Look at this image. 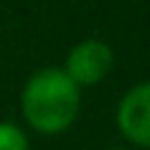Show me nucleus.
<instances>
[{"label":"nucleus","instance_id":"obj_1","mask_svg":"<svg viewBox=\"0 0 150 150\" xmlns=\"http://www.w3.org/2000/svg\"><path fill=\"white\" fill-rule=\"evenodd\" d=\"M20 111L31 131L42 136H59L78 120L81 89L61 67H45L25 81L20 92Z\"/></svg>","mask_w":150,"mask_h":150},{"label":"nucleus","instance_id":"obj_2","mask_svg":"<svg viewBox=\"0 0 150 150\" xmlns=\"http://www.w3.org/2000/svg\"><path fill=\"white\" fill-rule=\"evenodd\" d=\"M61 70L67 72V78H70L78 89H83V86H97L114 70V50H111V45L103 42V39H81L70 53H67Z\"/></svg>","mask_w":150,"mask_h":150},{"label":"nucleus","instance_id":"obj_3","mask_svg":"<svg viewBox=\"0 0 150 150\" xmlns=\"http://www.w3.org/2000/svg\"><path fill=\"white\" fill-rule=\"evenodd\" d=\"M117 128L136 150H150V81L131 86L117 106Z\"/></svg>","mask_w":150,"mask_h":150},{"label":"nucleus","instance_id":"obj_4","mask_svg":"<svg viewBox=\"0 0 150 150\" xmlns=\"http://www.w3.org/2000/svg\"><path fill=\"white\" fill-rule=\"evenodd\" d=\"M0 150H31L25 131L14 122H0Z\"/></svg>","mask_w":150,"mask_h":150},{"label":"nucleus","instance_id":"obj_5","mask_svg":"<svg viewBox=\"0 0 150 150\" xmlns=\"http://www.w3.org/2000/svg\"><path fill=\"white\" fill-rule=\"evenodd\" d=\"M108 150H134V147H108Z\"/></svg>","mask_w":150,"mask_h":150}]
</instances>
